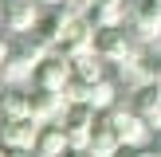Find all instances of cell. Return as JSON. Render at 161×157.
Here are the masks:
<instances>
[{"label": "cell", "instance_id": "8", "mask_svg": "<svg viewBox=\"0 0 161 157\" xmlns=\"http://www.w3.org/2000/svg\"><path fill=\"white\" fill-rule=\"evenodd\" d=\"M36 55H28V51H20V47H12V55L4 59V67H0V78H4L8 86H28L31 83V75H36Z\"/></svg>", "mask_w": 161, "mask_h": 157}, {"label": "cell", "instance_id": "5", "mask_svg": "<svg viewBox=\"0 0 161 157\" xmlns=\"http://www.w3.org/2000/svg\"><path fill=\"white\" fill-rule=\"evenodd\" d=\"M36 138H39L36 118H0V145L16 149V153H31Z\"/></svg>", "mask_w": 161, "mask_h": 157}, {"label": "cell", "instance_id": "19", "mask_svg": "<svg viewBox=\"0 0 161 157\" xmlns=\"http://www.w3.org/2000/svg\"><path fill=\"white\" fill-rule=\"evenodd\" d=\"M75 4L83 8V12H86V8H94V4H102V0H75Z\"/></svg>", "mask_w": 161, "mask_h": 157}, {"label": "cell", "instance_id": "7", "mask_svg": "<svg viewBox=\"0 0 161 157\" xmlns=\"http://www.w3.org/2000/svg\"><path fill=\"white\" fill-rule=\"evenodd\" d=\"M67 94L63 90H43V86H31V118H36L39 126L43 122H63V114H67Z\"/></svg>", "mask_w": 161, "mask_h": 157}, {"label": "cell", "instance_id": "23", "mask_svg": "<svg viewBox=\"0 0 161 157\" xmlns=\"http://www.w3.org/2000/svg\"><path fill=\"white\" fill-rule=\"evenodd\" d=\"M4 86H8V83H4V78H0V94H4Z\"/></svg>", "mask_w": 161, "mask_h": 157}, {"label": "cell", "instance_id": "2", "mask_svg": "<svg viewBox=\"0 0 161 157\" xmlns=\"http://www.w3.org/2000/svg\"><path fill=\"white\" fill-rule=\"evenodd\" d=\"M94 51H98V59L102 63H126V59H134L138 55V47H134V39L126 35V28L118 24V28H98L94 31Z\"/></svg>", "mask_w": 161, "mask_h": 157}, {"label": "cell", "instance_id": "17", "mask_svg": "<svg viewBox=\"0 0 161 157\" xmlns=\"http://www.w3.org/2000/svg\"><path fill=\"white\" fill-rule=\"evenodd\" d=\"M146 122H149V130H153V133H161V106H157V110H153V114H149V118H146Z\"/></svg>", "mask_w": 161, "mask_h": 157}, {"label": "cell", "instance_id": "6", "mask_svg": "<svg viewBox=\"0 0 161 157\" xmlns=\"http://www.w3.org/2000/svg\"><path fill=\"white\" fill-rule=\"evenodd\" d=\"M39 16H43L39 0H12V4H4V12H0V24H4L12 35H31L36 24H39Z\"/></svg>", "mask_w": 161, "mask_h": 157}, {"label": "cell", "instance_id": "18", "mask_svg": "<svg viewBox=\"0 0 161 157\" xmlns=\"http://www.w3.org/2000/svg\"><path fill=\"white\" fill-rule=\"evenodd\" d=\"M63 157H91V149H75V145H71V149H67Z\"/></svg>", "mask_w": 161, "mask_h": 157}, {"label": "cell", "instance_id": "11", "mask_svg": "<svg viewBox=\"0 0 161 157\" xmlns=\"http://www.w3.org/2000/svg\"><path fill=\"white\" fill-rule=\"evenodd\" d=\"M0 118H31V90L4 86V94H0Z\"/></svg>", "mask_w": 161, "mask_h": 157}, {"label": "cell", "instance_id": "9", "mask_svg": "<svg viewBox=\"0 0 161 157\" xmlns=\"http://www.w3.org/2000/svg\"><path fill=\"white\" fill-rule=\"evenodd\" d=\"M71 149V138H67V130H63V122H43L39 126V138H36V149L31 153H39V157H63Z\"/></svg>", "mask_w": 161, "mask_h": 157}, {"label": "cell", "instance_id": "1", "mask_svg": "<svg viewBox=\"0 0 161 157\" xmlns=\"http://www.w3.org/2000/svg\"><path fill=\"white\" fill-rule=\"evenodd\" d=\"M102 114H106L110 130L118 133V141H122V145H146V141L153 138L149 122H146L134 106H110V110H102Z\"/></svg>", "mask_w": 161, "mask_h": 157}, {"label": "cell", "instance_id": "22", "mask_svg": "<svg viewBox=\"0 0 161 157\" xmlns=\"http://www.w3.org/2000/svg\"><path fill=\"white\" fill-rule=\"evenodd\" d=\"M39 4H47V8H51V4H67V0H39Z\"/></svg>", "mask_w": 161, "mask_h": 157}, {"label": "cell", "instance_id": "15", "mask_svg": "<svg viewBox=\"0 0 161 157\" xmlns=\"http://www.w3.org/2000/svg\"><path fill=\"white\" fill-rule=\"evenodd\" d=\"M86 102H91L98 114H102V110H110V106H118V83H114V78H106V75L94 78V83H91V94H86Z\"/></svg>", "mask_w": 161, "mask_h": 157}, {"label": "cell", "instance_id": "10", "mask_svg": "<svg viewBox=\"0 0 161 157\" xmlns=\"http://www.w3.org/2000/svg\"><path fill=\"white\" fill-rule=\"evenodd\" d=\"M134 35L146 39V43L161 39V4H153V0L138 4V12H134Z\"/></svg>", "mask_w": 161, "mask_h": 157}, {"label": "cell", "instance_id": "25", "mask_svg": "<svg viewBox=\"0 0 161 157\" xmlns=\"http://www.w3.org/2000/svg\"><path fill=\"white\" fill-rule=\"evenodd\" d=\"M4 4H12V0H4Z\"/></svg>", "mask_w": 161, "mask_h": 157}, {"label": "cell", "instance_id": "16", "mask_svg": "<svg viewBox=\"0 0 161 157\" xmlns=\"http://www.w3.org/2000/svg\"><path fill=\"white\" fill-rule=\"evenodd\" d=\"M71 67H75V75L79 78H86V83H94V78H102V59H98V51H83V55H75L71 59Z\"/></svg>", "mask_w": 161, "mask_h": 157}, {"label": "cell", "instance_id": "4", "mask_svg": "<svg viewBox=\"0 0 161 157\" xmlns=\"http://www.w3.org/2000/svg\"><path fill=\"white\" fill-rule=\"evenodd\" d=\"M71 75H75V67H71V59H67V55H59V51H47L43 59L36 63L31 86H43V90H63V86L71 83Z\"/></svg>", "mask_w": 161, "mask_h": 157}, {"label": "cell", "instance_id": "14", "mask_svg": "<svg viewBox=\"0 0 161 157\" xmlns=\"http://www.w3.org/2000/svg\"><path fill=\"white\" fill-rule=\"evenodd\" d=\"M130 106L138 110L142 118H149V114H153V110L161 106V83H153V78H149V83L134 86V94H130Z\"/></svg>", "mask_w": 161, "mask_h": 157}, {"label": "cell", "instance_id": "24", "mask_svg": "<svg viewBox=\"0 0 161 157\" xmlns=\"http://www.w3.org/2000/svg\"><path fill=\"white\" fill-rule=\"evenodd\" d=\"M0 12H4V0H0Z\"/></svg>", "mask_w": 161, "mask_h": 157}, {"label": "cell", "instance_id": "13", "mask_svg": "<svg viewBox=\"0 0 161 157\" xmlns=\"http://www.w3.org/2000/svg\"><path fill=\"white\" fill-rule=\"evenodd\" d=\"M86 16H91L94 28H118L126 20V0H102V4L86 8Z\"/></svg>", "mask_w": 161, "mask_h": 157}, {"label": "cell", "instance_id": "26", "mask_svg": "<svg viewBox=\"0 0 161 157\" xmlns=\"http://www.w3.org/2000/svg\"><path fill=\"white\" fill-rule=\"evenodd\" d=\"M153 4H161V0H153Z\"/></svg>", "mask_w": 161, "mask_h": 157}, {"label": "cell", "instance_id": "21", "mask_svg": "<svg viewBox=\"0 0 161 157\" xmlns=\"http://www.w3.org/2000/svg\"><path fill=\"white\" fill-rule=\"evenodd\" d=\"M153 83H161V63H153Z\"/></svg>", "mask_w": 161, "mask_h": 157}, {"label": "cell", "instance_id": "12", "mask_svg": "<svg viewBox=\"0 0 161 157\" xmlns=\"http://www.w3.org/2000/svg\"><path fill=\"white\" fill-rule=\"evenodd\" d=\"M118 145H122V141H118V133L110 130V122H106V114H98V122H94V133H91V153L94 157H114L118 153Z\"/></svg>", "mask_w": 161, "mask_h": 157}, {"label": "cell", "instance_id": "20", "mask_svg": "<svg viewBox=\"0 0 161 157\" xmlns=\"http://www.w3.org/2000/svg\"><path fill=\"white\" fill-rule=\"evenodd\" d=\"M0 157H20L16 149H8V145H0Z\"/></svg>", "mask_w": 161, "mask_h": 157}, {"label": "cell", "instance_id": "3", "mask_svg": "<svg viewBox=\"0 0 161 157\" xmlns=\"http://www.w3.org/2000/svg\"><path fill=\"white\" fill-rule=\"evenodd\" d=\"M94 122H98V110H94L91 102H71V106H67V114H63V130H67V138H71L75 149H86V145H91Z\"/></svg>", "mask_w": 161, "mask_h": 157}]
</instances>
